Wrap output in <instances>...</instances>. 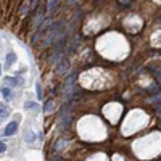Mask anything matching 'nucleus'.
<instances>
[{"instance_id": "1", "label": "nucleus", "mask_w": 161, "mask_h": 161, "mask_svg": "<svg viewBox=\"0 0 161 161\" xmlns=\"http://www.w3.org/2000/svg\"><path fill=\"white\" fill-rule=\"evenodd\" d=\"M3 82H5V85L16 87V85H21V84H23V77H5Z\"/></svg>"}, {"instance_id": "2", "label": "nucleus", "mask_w": 161, "mask_h": 161, "mask_svg": "<svg viewBox=\"0 0 161 161\" xmlns=\"http://www.w3.org/2000/svg\"><path fill=\"white\" fill-rule=\"evenodd\" d=\"M18 131V124H16V121H13V123H10L7 127H5V131H3V135H13L15 132Z\"/></svg>"}, {"instance_id": "3", "label": "nucleus", "mask_w": 161, "mask_h": 161, "mask_svg": "<svg viewBox=\"0 0 161 161\" xmlns=\"http://www.w3.org/2000/svg\"><path fill=\"white\" fill-rule=\"evenodd\" d=\"M68 68H70V61H68V60H61V63L56 66V71H58L60 74H65L68 71Z\"/></svg>"}, {"instance_id": "4", "label": "nucleus", "mask_w": 161, "mask_h": 161, "mask_svg": "<svg viewBox=\"0 0 161 161\" xmlns=\"http://www.w3.org/2000/svg\"><path fill=\"white\" fill-rule=\"evenodd\" d=\"M8 114H10L8 106H7V105H3V103H0V119L8 118Z\"/></svg>"}, {"instance_id": "5", "label": "nucleus", "mask_w": 161, "mask_h": 161, "mask_svg": "<svg viewBox=\"0 0 161 161\" xmlns=\"http://www.w3.org/2000/svg\"><path fill=\"white\" fill-rule=\"evenodd\" d=\"M45 113H52L53 111V100H50V102H47V105H45Z\"/></svg>"}, {"instance_id": "6", "label": "nucleus", "mask_w": 161, "mask_h": 161, "mask_svg": "<svg viewBox=\"0 0 161 161\" xmlns=\"http://www.w3.org/2000/svg\"><path fill=\"white\" fill-rule=\"evenodd\" d=\"M56 5H58V0H50V3H48L47 10H48V11H53V10L56 8Z\"/></svg>"}, {"instance_id": "7", "label": "nucleus", "mask_w": 161, "mask_h": 161, "mask_svg": "<svg viewBox=\"0 0 161 161\" xmlns=\"http://www.w3.org/2000/svg\"><path fill=\"white\" fill-rule=\"evenodd\" d=\"M24 108H27V110H29V108H31V110H37V105H36V103H32V102H26L24 103Z\"/></svg>"}, {"instance_id": "8", "label": "nucleus", "mask_w": 161, "mask_h": 161, "mask_svg": "<svg viewBox=\"0 0 161 161\" xmlns=\"http://www.w3.org/2000/svg\"><path fill=\"white\" fill-rule=\"evenodd\" d=\"M0 92H2V95L5 97V98H8V97H10V94H11L8 87H2V89H0Z\"/></svg>"}, {"instance_id": "9", "label": "nucleus", "mask_w": 161, "mask_h": 161, "mask_svg": "<svg viewBox=\"0 0 161 161\" xmlns=\"http://www.w3.org/2000/svg\"><path fill=\"white\" fill-rule=\"evenodd\" d=\"M15 60H16V55H15V53H8V55H7V63H8V65H11Z\"/></svg>"}, {"instance_id": "10", "label": "nucleus", "mask_w": 161, "mask_h": 161, "mask_svg": "<svg viewBox=\"0 0 161 161\" xmlns=\"http://www.w3.org/2000/svg\"><path fill=\"white\" fill-rule=\"evenodd\" d=\"M24 139H26V142H34V134H32V132H26Z\"/></svg>"}, {"instance_id": "11", "label": "nucleus", "mask_w": 161, "mask_h": 161, "mask_svg": "<svg viewBox=\"0 0 161 161\" xmlns=\"http://www.w3.org/2000/svg\"><path fill=\"white\" fill-rule=\"evenodd\" d=\"M36 90H37V97H39V98H42V87H40L39 82L36 84Z\"/></svg>"}, {"instance_id": "12", "label": "nucleus", "mask_w": 161, "mask_h": 161, "mask_svg": "<svg viewBox=\"0 0 161 161\" xmlns=\"http://www.w3.org/2000/svg\"><path fill=\"white\" fill-rule=\"evenodd\" d=\"M5 150H7V145H5V143H3L2 140H0V153H3Z\"/></svg>"}, {"instance_id": "13", "label": "nucleus", "mask_w": 161, "mask_h": 161, "mask_svg": "<svg viewBox=\"0 0 161 161\" xmlns=\"http://www.w3.org/2000/svg\"><path fill=\"white\" fill-rule=\"evenodd\" d=\"M148 92H150V94H155V92H158L156 85H152V89H148Z\"/></svg>"}, {"instance_id": "14", "label": "nucleus", "mask_w": 161, "mask_h": 161, "mask_svg": "<svg viewBox=\"0 0 161 161\" xmlns=\"http://www.w3.org/2000/svg\"><path fill=\"white\" fill-rule=\"evenodd\" d=\"M156 77H158V80H159V82H161V74H159V73L156 74Z\"/></svg>"}, {"instance_id": "15", "label": "nucleus", "mask_w": 161, "mask_h": 161, "mask_svg": "<svg viewBox=\"0 0 161 161\" xmlns=\"http://www.w3.org/2000/svg\"><path fill=\"white\" fill-rule=\"evenodd\" d=\"M156 98H158V102L161 103V95H159V97H156Z\"/></svg>"}, {"instance_id": "16", "label": "nucleus", "mask_w": 161, "mask_h": 161, "mask_svg": "<svg viewBox=\"0 0 161 161\" xmlns=\"http://www.w3.org/2000/svg\"><path fill=\"white\" fill-rule=\"evenodd\" d=\"M0 71H2V66H0Z\"/></svg>"}]
</instances>
